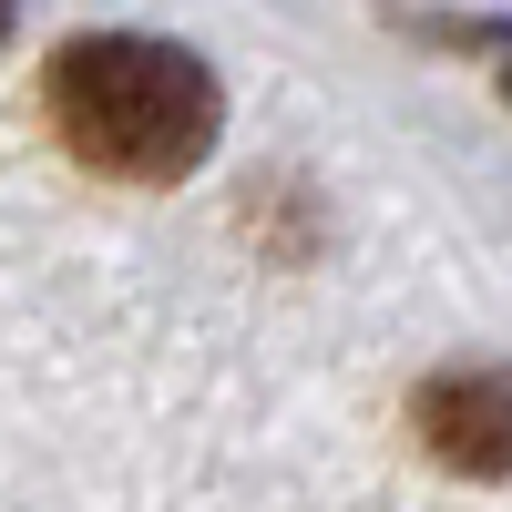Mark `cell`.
<instances>
[{
    "instance_id": "obj_1",
    "label": "cell",
    "mask_w": 512,
    "mask_h": 512,
    "mask_svg": "<svg viewBox=\"0 0 512 512\" xmlns=\"http://www.w3.org/2000/svg\"><path fill=\"white\" fill-rule=\"evenodd\" d=\"M52 134L93 164V175L123 185H175L216 154V72L175 41H144V31H93V41H62L52 52Z\"/></svg>"
},
{
    "instance_id": "obj_2",
    "label": "cell",
    "mask_w": 512,
    "mask_h": 512,
    "mask_svg": "<svg viewBox=\"0 0 512 512\" xmlns=\"http://www.w3.org/2000/svg\"><path fill=\"white\" fill-rule=\"evenodd\" d=\"M420 441H431L451 472H512V379L502 369H461V379H431V390L410 400Z\"/></svg>"
},
{
    "instance_id": "obj_3",
    "label": "cell",
    "mask_w": 512,
    "mask_h": 512,
    "mask_svg": "<svg viewBox=\"0 0 512 512\" xmlns=\"http://www.w3.org/2000/svg\"><path fill=\"white\" fill-rule=\"evenodd\" d=\"M0 31H11V0H0Z\"/></svg>"
}]
</instances>
